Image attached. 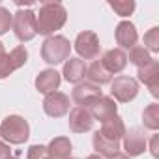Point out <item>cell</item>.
<instances>
[{
	"mask_svg": "<svg viewBox=\"0 0 159 159\" xmlns=\"http://www.w3.org/2000/svg\"><path fill=\"white\" fill-rule=\"evenodd\" d=\"M67 21V11L60 2H45L39 8V13L36 15V26L38 34L51 36L56 30H60Z\"/></svg>",
	"mask_w": 159,
	"mask_h": 159,
	"instance_id": "obj_1",
	"label": "cell"
},
{
	"mask_svg": "<svg viewBox=\"0 0 159 159\" xmlns=\"http://www.w3.org/2000/svg\"><path fill=\"white\" fill-rule=\"evenodd\" d=\"M0 137H4L10 144H23L30 137V125L23 116L11 114L0 124Z\"/></svg>",
	"mask_w": 159,
	"mask_h": 159,
	"instance_id": "obj_2",
	"label": "cell"
},
{
	"mask_svg": "<svg viewBox=\"0 0 159 159\" xmlns=\"http://www.w3.org/2000/svg\"><path fill=\"white\" fill-rule=\"evenodd\" d=\"M69 52H71V43L64 36H49L41 45V58L51 66H56L67 60Z\"/></svg>",
	"mask_w": 159,
	"mask_h": 159,
	"instance_id": "obj_3",
	"label": "cell"
},
{
	"mask_svg": "<svg viewBox=\"0 0 159 159\" xmlns=\"http://www.w3.org/2000/svg\"><path fill=\"white\" fill-rule=\"evenodd\" d=\"M13 32L19 41H30L32 38L38 36V26H36V13L30 10H19L13 17Z\"/></svg>",
	"mask_w": 159,
	"mask_h": 159,
	"instance_id": "obj_4",
	"label": "cell"
},
{
	"mask_svg": "<svg viewBox=\"0 0 159 159\" xmlns=\"http://www.w3.org/2000/svg\"><path fill=\"white\" fill-rule=\"evenodd\" d=\"M139 94V83L131 77L120 75L111 83V96L120 103H129Z\"/></svg>",
	"mask_w": 159,
	"mask_h": 159,
	"instance_id": "obj_5",
	"label": "cell"
},
{
	"mask_svg": "<svg viewBox=\"0 0 159 159\" xmlns=\"http://www.w3.org/2000/svg\"><path fill=\"white\" fill-rule=\"evenodd\" d=\"M75 51L79 52V56L84 58V60H94L99 56V51H101V45H99V38L96 32H90V30H84L77 36L75 39Z\"/></svg>",
	"mask_w": 159,
	"mask_h": 159,
	"instance_id": "obj_6",
	"label": "cell"
},
{
	"mask_svg": "<svg viewBox=\"0 0 159 159\" xmlns=\"http://www.w3.org/2000/svg\"><path fill=\"white\" fill-rule=\"evenodd\" d=\"M43 111L51 118H60L69 112V98L62 92H51L43 99Z\"/></svg>",
	"mask_w": 159,
	"mask_h": 159,
	"instance_id": "obj_7",
	"label": "cell"
},
{
	"mask_svg": "<svg viewBox=\"0 0 159 159\" xmlns=\"http://www.w3.org/2000/svg\"><path fill=\"white\" fill-rule=\"evenodd\" d=\"M146 135L142 129L139 127H133L129 131H125L124 135V152L127 157H137L140 153H144L146 150Z\"/></svg>",
	"mask_w": 159,
	"mask_h": 159,
	"instance_id": "obj_8",
	"label": "cell"
},
{
	"mask_svg": "<svg viewBox=\"0 0 159 159\" xmlns=\"http://www.w3.org/2000/svg\"><path fill=\"white\" fill-rule=\"evenodd\" d=\"M69 129L73 133H86L94 127V118L86 107H75L69 111Z\"/></svg>",
	"mask_w": 159,
	"mask_h": 159,
	"instance_id": "obj_9",
	"label": "cell"
},
{
	"mask_svg": "<svg viewBox=\"0 0 159 159\" xmlns=\"http://www.w3.org/2000/svg\"><path fill=\"white\" fill-rule=\"evenodd\" d=\"M116 107H118V105L114 103V99H112V98L101 96V98H98L94 103H90L86 109L90 111V114H92L94 122H96V120H99V122L103 124V122H107L109 118L116 116Z\"/></svg>",
	"mask_w": 159,
	"mask_h": 159,
	"instance_id": "obj_10",
	"label": "cell"
},
{
	"mask_svg": "<svg viewBox=\"0 0 159 159\" xmlns=\"http://www.w3.org/2000/svg\"><path fill=\"white\" fill-rule=\"evenodd\" d=\"M137 75H139V81L144 83L150 88L152 96L153 98H159V62L152 60L150 64L139 67Z\"/></svg>",
	"mask_w": 159,
	"mask_h": 159,
	"instance_id": "obj_11",
	"label": "cell"
},
{
	"mask_svg": "<svg viewBox=\"0 0 159 159\" xmlns=\"http://www.w3.org/2000/svg\"><path fill=\"white\" fill-rule=\"evenodd\" d=\"M103 94H101V90H99V86H96V84H90V83H81V84H77L75 88H73V94H71V98H73V101L79 105V107H88L90 103H94L98 98H101Z\"/></svg>",
	"mask_w": 159,
	"mask_h": 159,
	"instance_id": "obj_12",
	"label": "cell"
},
{
	"mask_svg": "<svg viewBox=\"0 0 159 159\" xmlns=\"http://www.w3.org/2000/svg\"><path fill=\"white\" fill-rule=\"evenodd\" d=\"M114 38H116V43L120 45V49H133L139 41V34H137V28L133 23L129 21H122L118 23L116 26V32H114Z\"/></svg>",
	"mask_w": 159,
	"mask_h": 159,
	"instance_id": "obj_13",
	"label": "cell"
},
{
	"mask_svg": "<svg viewBox=\"0 0 159 159\" xmlns=\"http://www.w3.org/2000/svg\"><path fill=\"white\" fill-rule=\"evenodd\" d=\"M103 64V67L112 75V73H120L124 71V67L127 66V54L122 51V49H109L103 58L99 60Z\"/></svg>",
	"mask_w": 159,
	"mask_h": 159,
	"instance_id": "obj_14",
	"label": "cell"
},
{
	"mask_svg": "<svg viewBox=\"0 0 159 159\" xmlns=\"http://www.w3.org/2000/svg\"><path fill=\"white\" fill-rule=\"evenodd\" d=\"M58 86H60V73L56 69H43L36 77V88L39 90V94L47 96L51 92H56Z\"/></svg>",
	"mask_w": 159,
	"mask_h": 159,
	"instance_id": "obj_15",
	"label": "cell"
},
{
	"mask_svg": "<svg viewBox=\"0 0 159 159\" xmlns=\"http://www.w3.org/2000/svg\"><path fill=\"white\" fill-rule=\"evenodd\" d=\"M92 144H94V150L98 152V155L101 157H114L116 153H120V142L118 140H111V139H105L99 131L94 133L92 137Z\"/></svg>",
	"mask_w": 159,
	"mask_h": 159,
	"instance_id": "obj_16",
	"label": "cell"
},
{
	"mask_svg": "<svg viewBox=\"0 0 159 159\" xmlns=\"http://www.w3.org/2000/svg\"><path fill=\"white\" fill-rule=\"evenodd\" d=\"M86 75V66L81 58H67L64 64V77L67 83L79 84Z\"/></svg>",
	"mask_w": 159,
	"mask_h": 159,
	"instance_id": "obj_17",
	"label": "cell"
},
{
	"mask_svg": "<svg viewBox=\"0 0 159 159\" xmlns=\"http://www.w3.org/2000/svg\"><path fill=\"white\" fill-rule=\"evenodd\" d=\"M99 133L105 139H111V140H118L120 142V139H124V135H125V124L116 114V116H112V118H109L107 122L101 124V131Z\"/></svg>",
	"mask_w": 159,
	"mask_h": 159,
	"instance_id": "obj_18",
	"label": "cell"
},
{
	"mask_svg": "<svg viewBox=\"0 0 159 159\" xmlns=\"http://www.w3.org/2000/svg\"><path fill=\"white\" fill-rule=\"evenodd\" d=\"M86 77H88V83L90 84H96V86H101V84H107L111 83V79L112 75L103 67L101 62H92L88 67H86Z\"/></svg>",
	"mask_w": 159,
	"mask_h": 159,
	"instance_id": "obj_19",
	"label": "cell"
},
{
	"mask_svg": "<svg viewBox=\"0 0 159 159\" xmlns=\"http://www.w3.org/2000/svg\"><path fill=\"white\" fill-rule=\"evenodd\" d=\"M71 153V140L67 137H56L47 146V155L54 159H67Z\"/></svg>",
	"mask_w": 159,
	"mask_h": 159,
	"instance_id": "obj_20",
	"label": "cell"
},
{
	"mask_svg": "<svg viewBox=\"0 0 159 159\" xmlns=\"http://www.w3.org/2000/svg\"><path fill=\"white\" fill-rule=\"evenodd\" d=\"M127 60H129L133 66H137V67H142V66L150 64L153 58L150 56V52H148L144 47H140V45H135L133 49H129V56H127Z\"/></svg>",
	"mask_w": 159,
	"mask_h": 159,
	"instance_id": "obj_21",
	"label": "cell"
},
{
	"mask_svg": "<svg viewBox=\"0 0 159 159\" xmlns=\"http://www.w3.org/2000/svg\"><path fill=\"white\" fill-rule=\"evenodd\" d=\"M142 122H144V127L155 131L159 129V105L157 103H152L144 109L142 112Z\"/></svg>",
	"mask_w": 159,
	"mask_h": 159,
	"instance_id": "obj_22",
	"label": "cell"
},
{
	"mask_svg": "<svg viewBox=\"0 0 159 159\" xmlns=\"http://www.w3.org/2000/svg\"><path fill=\"white\" fill-rule=\"evenodd\" d=\"M109 6L120 15V17H127L135 11V2L133 0H112V2H109Z\"/></svg>",
	"mask_w": 159,
	"mask_h": 159,
	"instance_id": "obj_23",
	"label": "cell"
},
{
	"mask_svg": "<svg viewBox=\"0 0 159 159\" xmlns=\"http://www.w3.org/2000/svg\"><path fill=\"white\" fill-rule=\"evenodd\" d=\"M144 49L150 52H159V28L157 26H153V28H150L146 34H144Z\"/></svg>",
	"mask_w": 159,
	"mask_h": 159,
	"instance_id": "obj_24",
	"label": "cell"
},
{
	"mask_svg": "<svg viewBox=\"0 0 159 159\" xmlns=\"http://www.w3.org/2000/svg\"><path fill=\"white\" fill-rule=\"evenodd\" d=\"M8 56H10V60H11L13 67H15V69H19V67H23V66L26 64V60H28V51H26L23 45H19V47H15Z\"/></svg>",
	"mask_w": 159,
	"mask_h": 159,
	"instance_id": "obj_25",
	"label": "cell"
},
{
	"mask_svg": "<svg viewBox=\"0 0 159 159\" xmlns=\"http://www.w3.org/2000/svg\"><path fill=\"white\" fill-rule=\"evenodd\" d=\"M11 23H13V17H11V13H10L6 8H2V6H0V36H2V34H6V32L11 28Z\"/></svg>",
	"mask_w": 159,
	"mask_h": 159,
	"instance_id": "obj_26",
	"label": "cell"
},
{
	"mask_svg": "<svg viewBox=\"0 0 159 159\" xmlns=\"http://www.w3.org/2000/svg\"><path fill=\"white\" fill-rule=\"evenodd\" d=\"M43 157H47V146L32 144L26 150V159H43Z\"/></svg>",
	"mask_w": 159,
	"mask_h": 159,
	"instance_id": "obj_27",
	"label": "cell"
},
{
	"mask_svg": "<svg viewBox=\"0 0 159 159\" xmlns=\"http://www.w3.org/2000/svg\"><path fill=\"white\" fill-rule=\"evenodd\" d=\"M13 71H15V67H13V64H11L10 56H8V52H6L2 58H0V79H6V77H10Z\"/></svg>",
	"mask_w": 159,
	"mask_h": 159,
	"instance_id": "obj_28",
	"label": "cell"
},
{
	"mask_svg": "<svg viewBox=\"0 0 159 159\" xmlns=\"http://www.w3.org/2000/svg\"><path fill=\"white\" fill-rule=\"evenodd\" d=\"M11 157V150L6 142H0V159H10Z\"/></svg>",
	"mask_w": 159,
	"mask_h": 159,
	"instance_id": "obj_29",
	"label": "cell"
},
{
	"mask_svg": "<svg viewBox=\"0 0 159 159\" xmlns=\"http://www.w3.org/2000/svg\"><path fill=\"white\" fill-rule=\"evenodd\" d=\"M150 150H152V155L157 157V135L152 139V146H150Z\"/></svg>",
	"mask_w": 159,
	"mask_h": 159,
	"instance_id": "obj_30",
	"label": "cell"
},
{
	"mask_svg": "<svg viewBox=\"0 0 159 159\" xmlns=\"http://www.w3.org/2000/svg\"><path fill=\"white\" fill-rule=\"evenodd\" d=\"M111 159H129V157H127L125 153H116V155H114V157H111Z\"/></svg>",
	"mask_w": 159,
	"mask_h": 159,
	"instance_id": "obj_31",
	"label": "cell"
},
{
	"mask_svg": "<svg viewBox=\"0 0 159 159\" xmlns=\"http://www.w3.org/2000/svg\"><path fill=\"white\" fill-rule=\"evenodd\" d=\"M86 159H103V157H101V155H98V153H94V155H88Z\"/></svg>",
	"mask_w": 159,
	"mask_h": 159,
	"instance_id": "obj_32",
	"label": "cell"
},
{
	"mask_svg": "<svg viewBox=\"0 0 159 159\" xmlns=\"http://www.w3.org/2000/svg\"><path fill=\"white\" fill-rule=\"evenodd\" d=\"M4 54H6V51H4V45H2V43H0V58H2Z\"/></svg>",
	"mask_w": 159,
	"mask_h": 159,
	"instance_id": "obj_33",
	"label": "cell"
},
{
	"mask_svg": "<svg viewBox=\"0 0 159 159\" xmlns=\"http://www.w3.org/2000/svg\"><path fill=\"white\" fill-rule=\"evenodd\" d=\"M43 159H54V157H43Z\"/></svg>",
	"mask_w": 159,
	"mask_h": 159,
	"instance_id": "obj_34",
	"label": "cell"
},
{
	"mask_svg": "<svg viewBox=\"0 0 159 159\" xmlns=\"http://www.w3.org/2000/svg\"><path fill=\"white\" fill-rule=\"evenodd\" d=\"M10 159H19V157H10Z\"/></svg>",
	"mask_w": 159,
	"mask_h": 159,
	"instance_id": "obj_35",
	"label": "cell"
},
{
	"mask_svg": "<svg viewBox=\"0 0 159 159\" xmlns=\"http://www.w3.org/2000/svg\"><path fill=\"white\" fill-rule=\"evenodd\" d=\"M67 159H75V157H67Z\"/></svg>",
	"mask_w": 159,
	"mask_h": 159,
	"instance_id": "obj_36",
	"label": "cell"
}]
</instances>
